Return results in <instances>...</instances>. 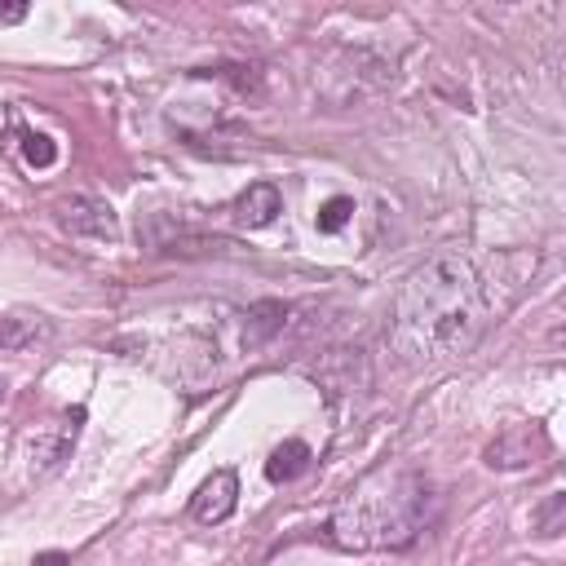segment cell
<instances>
[{"mask_svg":"<svg viewBox=\"0 0 566 566\" xmlns=\"http://www.w3.org/2000/svg\"><path fill=\"white\" fill-rule=\"evenodd\" d=\"M279 208H283V195H279V186H270V181H252L239 199H234V217L243 221V226H270L274 217H279Z\"/></svg>","mask_w":566,"mask_h":566,"instance_id":"6","label":"cell"},{"mask_svg":"<svg viewBox=\"0 0 566 566\" xmlns=\"http://www.w3.org/2000/svg\"><path fill=\"white\" fill-rule=\"evenodd\" d=\"M486 323V292L469 256L442 252L416 265L389 314V349L407 367H433L464 354Z\"/></svg>","mask_w":566,"mask_h":566,"instance_id":"1","label":"cell"},{"mask_svg":"<svg viewBox=\"0 0 566 566\" xmlns=\"http://www.w3.org/2000/svg\"><path fill=\"white\" fill-rule=\"evenodd\" d=\"M57 221H62L71 234H80V239H102V243H106V239L119 234L111 203L88 199V195H66V199H57Z\"/></svg>","mask_w":566,"mask_h":566,"instance_id":"3","label":"cell"},{"mask_svg":"<svg viewBox=\"0 0 566 566\" xmlns=\"http://www.w3.org/2000/svg\"><path fill=\"white\" fill-rule=\"evenodd\" d=\"M234 509H239V478H234V469H217V473L203 478L199 491L190 495V517H195L199 526H217V522H226Z\"/></svg>","mask_w":566,"mask_h":566,"instance_id":"5","label":"cell"},{"mask_svg":"<svg viewBox=\"0 0 566 566\" xmlns=\"http://www.w3.org/2000/svg\"><path fill=\"white\" fill-rule=\"evenodd\" d=\"M557 513H562V495H553L544 509V535H557Z\"/></svg>","mask_w":566,"mask_h":566,"instance_id":"12","label":"cell"},{"mask_svg":"<svg viewBox=\"0 0 566 566\" xmlns=\"http://www.w3.org/2000/svg\"><path fill=\"white\" fill-rule=\"evenodd\" d=\"M27 18V4H0V22H22Z\"/></svg>","mask_w":566,"mask_h":566,"instance_id":"13","label":"cell"},{"mask_svg":"<svg viewBox=\"0 0 566 566\" xmlns=\"http://www.w3.org/2000/svg\"><path fill=\"white\" fill-rule=\"evenodd\" d=\"M544 451H548V438L539 424H509L486 447V464L491 469H522V464H535Z\"/></svg>","mask_w":566,"mask_h":566,"instance_id":"4","label":"cell"},{"mask_svg":"<svg viewBox=\"0 0 566 566\" xmlns=\"http://www.w3.org/2000/svg\"><path fill=\"white\" fill-rule=\"evenodd\" d=\"M66 557L62 553H44V557H35V566H62Z\"/></svg>","mask_w":566,"mask_h":566,"instance_id":"14","label":"cell"},{"mask_svg":"<svg viewBox=\"0 0 566 566\" xmlns=\"http://www.w3.org/2000/svg\"><path fill=\"white\" fill-rule=\"evenodd\" d=\"M248 323H243V345L248 349H256V345H265L279 327H283V318H287V305L283 301H256V305H248V314H243Z\"/></svg>","mask_w":566,"mask_h":566,"instance_id":"7","label":"cell"},{"mask_svg":"<svg viewBox=\"0 0 566 566\" xmlns=\"http://www.w3.org/2000/svg\"><path fill=\"white\" fill-rule=\"evenodd\" d=\"M22 142H27V146H22L27 164H35V168H49V164L57 159V150H53V142H49V137H31V133H27Z\"/></svg>","mask_w":566,"mask_h":566,"instance_id":"10","label":"cell"},{"mask_svg":"<svg viewBox=\"0 0 566 566\" xmlns=\"http://www.w3.org/2000/svg\"><path fill=\"white\" fill-rule=\"evenodd\" d=\"M429 509V482L407 464H385L367 473L327 517V539L345 553L407 548Z\"/></svg>","mask_w":566,"mask_h":566,"instance_id":"2","label":"cell"},{"mask_svg":"<svg viewBox=\"0 0 566 566\" xmlns=\"http://www.w3.org/2000/svg\"><path fill=\"white\" fill-rule=\"evenodd\" d=\"M40 336H44V323H40V318H27V314L0 318V354H22V349H31Z\"/></svg>","mask_w":566,"mask_h":566,"instance_id":"8","label":"cell"},{"mask_svg":"<svg viewBox=\"0 0 566 566\" xmlns=\"http://www.w3.org/2000/svg\"><path fill=\"white\" fill-rule=\"evenodd\" d=\"M349 212H354V203H349V199H332V203L323 208V217H318V226H323V230H340Z\"/></svg>","mask_w":566,"mask_h":566,"instance_id":"11","label":"cell"},{"mask_svg":"<svg viewBox=\"0 0 566 566\" xmlns=\"http://www.w3.org/2000/svg\"><path fill=\"white\" fill-rule=\"evenodd\" d=\"M305 464H310V447H305L301 438H292V442H283V447L270 455L265 478H270V482H287V478H296Z\"/></svg>","mask_w":566,"mask_h":566,"instance_id":"9","label":"cell"}]
</instances>
